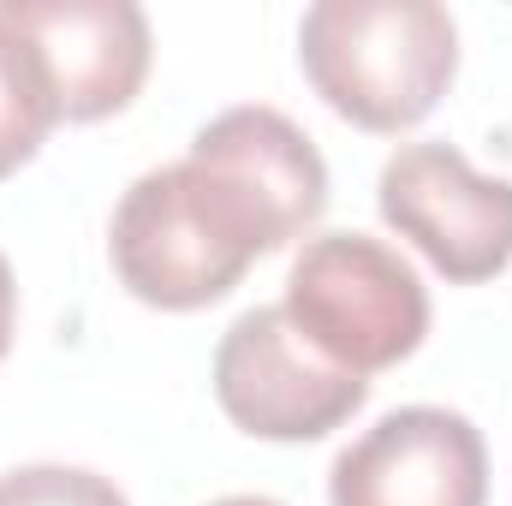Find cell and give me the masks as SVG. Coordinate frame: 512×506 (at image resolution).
<instances>
[{
    "label": "cell",
    "mask_w": 512,
    "mask_h": 506,
    "mask_svg": "<svg viewBox=\"0 0 512 506\" xmlns=\"http://www.w3.org/2000/svg\"><path fill=\"white\" fill-rule=\"evenodd\" d=\"M298 227L251 179L191 137V155L131 179L114 209V274L155 310H203L227 298L256 256L292 245Z\"/></svg>",
    "instance_id": "cell-1"
},
{
    "label": "cell",
    "mask_w": 512,
    "mask_h": 506,
    "mask_svg": "<svg viewBox=\"0 0 512 506\" xmlns=\"http://www.w3.org/2000/svg\"><path fill=\"white\" fill-rule=\"evenodd\" d=\"M316 96L364 131H405L447 96L459 24L435 0H316L298 24Z\"/></svg>",
    "instance_id": "cell-2"
},
{
    "label": "cell",
    "mask_w": 512,
    "mask_h": 506,
    "mask_svg": "<svg viewBox=\"0 0 512 506\" xmlns=\"http://www.w3.org/2000/svg\"><path fill=\"white\" fill-rule=\"evenodd\" d=\"M286 322L340 370L376 376L411 358L429 334L417 268L370 233H322L286 274Z\"/></svg>",
    "instance_id": "cell-3"
},
{
    "label": "cell",
    "mask_w": 512,
    "mask_h": 506,
    "mask_svg": "<svg viewBox=\"0 0 512 506\" xmlns=\"http://www.w3.org/2000/svg\"><path fill=\"white\" fill-rule=\"evenodd\" d=\"M215 399L245 435L322 441L370 399V376L328 364L280 304H256L215 346Z\"/></svg>",
    "instance_id": "cell-4"
},
{
    "label": "cell",
    "mask_w": 512,
    "mask_h": 506,
    "mask_svg": "<svg viewBox=\"0 0 512 506\" xmlns=\"http://www.w3.org/2000/svg\"><path fill=\"white\" fill-rule=\"evenodd\" d=\"M382 221L453 286L495 280L512 262V179L477 173L453 143H405L382 167Z\"/></svg>",
    "instance_id": "cell-5"
},
{
    "label": "cell",
    "mask_w": 512,
    "mask_h": 506,
    "mask_svg": "<svg viewBox=\"0 0 512 506\" xmlns=\"http://www.w3.org/2000/svg\"><path fill=\"white\" fill-rule=\"evenodd\" d=\"M334 506H483L489 453L471 417L441 405H399L364 429L328 471Z\"/></svg>",
    "instance_id": "cell-6"
},
{
    "label": "cell",
    "mask_w": 512,
    "mask_h": 506,
    "mask_svg": "<svg viewBox=\"0 0 512 506\" xmlns=\"http://www.w3.org/2000/svg\"><path fill=\"white\" fill-rule=\"evenodd\" d=\"M0 18L36 48L60 120H108L149 78V18L131 0H0Z\"/></svg>",
    "instance_id": "cell-7"
},
{
    "label": "cell",
    "mask_w": 512,
    "mask_h": 506,
    "mask_svg": "<svg viewBox=\"0 0 512 506\" xmlns=\"http://www.w3.org/2000/svg\"><path fill=\"white\" fill-rule=\"evenodd\" d=\"M54 126H60L54 84H48L36 48L0 18V179L18 173V167L48 143Z\"/></svg>",
    "instance_id": "cell-8"
},
{
    "label": "cell",
    "mask_w": 512,
    "mask_h": 506,
    "mask_svg": "<svg viewBox=\"0 0 512 506\" xmlns=\"http://www.w3.org/2000/svg\"><path fill=\"white\" fill-rule=\"evenodd\" d=\"M0 506H131L108 477L78 465H24L0 477Z\"/></svg>",
    "instance_id": "cell-9"
},
{
    "label": "cell",
    "mask_w": 512,
    "mask_h": 506,
    "mask_svg": "<svg viewBox=\"0 0 512 506\" xmlns=\"http://www.w3.org/2000/svg\"><path fill=\"white\" fill-rule=\"evenodd\" d=\"M12 328H18V286H12V268H6V256H0V358H6V346H12Z\"/></svg>",
    "instance_id": "cell-10"
},
{
    "label": "cell",
    "mask_w": 512,
    "mask_h": 506,
    "mask_svg": "<svg viewBox=\"0 0 512 506\" xmlns=\"http://www.w3.org/2000/svg\"><path fill=\"white\" fill-rule=\"evenodd\" d=\"M209 506H280V501H262V495H227V501H209Z\"/></svg>",
    "instance_id": "cell-11"
}]
</instances>
